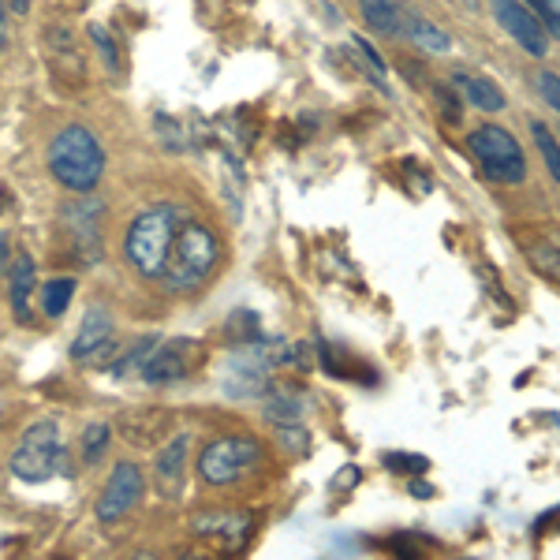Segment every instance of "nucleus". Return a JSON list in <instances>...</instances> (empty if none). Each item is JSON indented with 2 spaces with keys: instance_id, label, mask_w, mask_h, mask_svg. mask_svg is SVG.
<instances>
[{
  "instance_id": "nucleus-27",
  "label": "nucleus",
  "mask_w": 560,
  "mask_h": 560,
  "mask_svg": "<svg viewBox=\"0 0 560 560\" xmlns=\"http://www.w3.org/2000/svg\"><path fill=\"white\" fill-rule=\"evenodd\" d=\"M355 49H359V53H363L366 64L374 68V79H378L381 90H389V86H385V60H381V56H378V49H374V45L366 42L363 34H355Z\"/></svg>"
},
{
  "instance_id": "nucleus-29",
  "label": "nucleus",
  "mask_w": 560,
  "mask_h": 560,
  "mask_svg": "<svg viewBox=\"0 0 560 560\" xmlns=\"http://www.w3.org/2000/svg\"><path fill=\"white\" fill-rule=\"evenodd\" d=\"M538 90H542V98H546L549 109H560V86H557V71H542L538 75Z\"/></svg>"
},
{
  "instance_id": "nucleus-14",
  "label": "nucleus",
  "mask_w": 560,
  "mask_h": 560,
  "mask_svg": "<svg viewBox=\"0 0 560 560\" xmlns=\"http://www.w3.org/2000/svg\"><path fill=\"white\" fill-rule=\"evenodd\" d=\"M8 288H12V310L15 318L23 325L34 322V314H30V295L38 288V269H34V258L27 251L15 254V266H12V277H8Z\"/></svg>"
},
{
  "instance_id": "nucleus-15",
  "label": "nucleus",
  "mask_w": 560,
  "mask_h": 560,
  "mask_svg": "<svg viewBox=\"0 0 560 560\" xmlns=\"http://www.w3.org/2000/svg\"><path fill=\"white\" fill-rule=\"evenodd\" d=\"M191 527L202 538H217L224 546H239L247 538V531H251V519L243 516V512H217V516H198Z\"/></svg>"
},
{
  "instance_id": "nucleus-22",
  "label": "nucleus",
  "mask_w": 560,
  "mask_h": 560,
  "mask_svg": "<svg viewBox=\"0 0 560 560\" xmlns=\"http://www.w3.org/2000/svg\"><path fill=\"white\" fill-rule=\"evenodd\" d=\"M534 131V142H538V150H542V157H546V168L553 180H560V150H557V139H553V131H549L542 120H534L531 124Z\"/></svg>"
},
{
  "instance_id": "nucleus-1",
  "label": "nucleus",
  "mask_w": 560,
  "mask_h": 560,
  "mask_svg": "<svg viewBox=\"0 0 560 560\" xmlns=\"http://www.w3.org/2000/svg\"><path fill=\"white\" fill-rule=\"evenodd\" d=\"M191 221L187 206L176 202H161L154 210L139 213L124 236V258L131 262V269L146 280H161L168 266V251H172V239L180 232V224Z\"/></svg>"
},
{
  "instance_id": "nucleus-4",
  "label": "nucleus",
  "mask_w": 560,
  "mask_h": 560,
  "mask_svg": "<svg viewBox=\"0 0 560 560\" xmlns=\"http://www.w3.org/2000/svg\"><path fill=\"white\" fill-rule=\"evenodd\" d=\"M71 460L60 445V422L42 419L27 426L12 452V475L19 482H49L53 475H68Z\"/></svg>"
},
{
  "instance_id": "nucleus-11",
  "label": "nucleus",
  "mask_w": 560,
  "mask_h": 560,
  "mask_svg": "<svg viewBox=\"0 0 560 560\" xmlns=\"http://www.w3.org/2000/svg\"><path fill=\"white\" fill-rule=\"evenodd\" d=\"M112 344V318L105 307H90L86 310L83 325H79V333L71 340V359L75 363H86V359H94L98 351H105Z\"/></svg>"
},
{
  "instance_id": "nucleus-30",
  "label": "nucleus",
  "mask_w": 560,
  "mask_h": 560,
  "mask_svg": "<svg viewBox=\"0 0 560 560\" xmlns=\"http://www.w3.org/2000/svg\"><path fill=\"white\" fill-rule=\"evenodd\" d=\"M8 254H12V243H8V232H0V277H8Z\"/></svg>"
},
{
  "instance_id": "nucleus-26",
  "label": "nucleus",
  "mask_w": 560,
  "mask_h": 560,
  "mask_svg": "<svg viewBox=\"0 0 560 560\" xmlns=\"http://www.w3.org/2000/svg\"><path fill=\"white\" fill-rule=\"evenodd\" d=\"M154 344H157L154 336H146L142 344H135V348H131V355H124L120 363L112 366V374H116V378H127V374H135V370H142V363H146V355L154 351Z\"/></svg>"
},
{
  "instance_id": "nucleus-2",
  "label": "nucleus",
  "mask_w": 560,
  "mask_h": 560,
  "mask_svg": "<svg viewBox=\"0 0 560 560\" xmlns=\"http://www.w3.org/2000/svg\"><path fill=\"white\" fill-rule=\"evenodd\" d=\"M49 172L68 191H94L105 176V146L83 124H68L49 142Z\"/></svg>"
},
{
  "instance_id": "nucleus-25",
  "label": "nucleus",
  "mask_w": 560,
  "mask_h": 560,
  "mask_svg": "<svg viewBox=\"0 0 560 560\" xmlns=\"http://www.w3.org/2000/svg\"><path fill=\"white\" fill-rule=\"evenodd\" d=\"M381 463H385L389 471H404V475H422V471L430 467V460H426V456H415V452H385Z\"/></svg>"
},
{
  "instance_id": "nucleus-23",
  "label": "nucleus",
  "mask_w": 560,
  "mask_h": 560,
  "mask_svg": "<svg viewBox=\"0 0 560 560\" xmlns=\"http://www.w3.org/2000/svg\"><path fill=\"white\" fill-rule=\"evenodd\" d=\"M90 38H94V45L101 49V60L109 64L112 75H120V71H124V64H120V45L112 42L109 27H101V23H90Z\"/></svg>"
},
{
  "instance_id": "nucleus-6",
  "label": "nucleus",
  "mask_w": 560,
  "mask_h": 560,
  "mask_svg": "<svg viewBox=\"0 0 560 560\" xmlns=\"http://www.w3.org/2000/svg\"><path fill=\"white\" fill-rule=\"evenodd\" d=\"M292 351H273L262 348V340L254 344H243V348L224 363V378L221 389L232 396V400H254V396H266L269 392V366L284 363Z\"/></svg>"
},
{
  "instance_id": "nucleus-28",
  "label": "nucleus",
  "mask_w": 560,
  "mask_h": 560,
  "mask_svg": "<svg viewBox=\"0 0 560 560\" xmlns=\"http://www.w3.org/2000/svg\"><path fill=\"white\" fill-rule=\"evenodd\" d=\"M531 262L538 273H549V280H557V251L553 247H531Z\"/></svg>"
},
{
  "instance_id": "nucleus-13",
  "label": "nucleus",
  "mask_w": 560,
  "mask_h": 560,
  "mask_svg": "<svg viewBox=\"0 0 560 560\" xmlns=\"http://www.w3.org/2000/svg\"><path fill=\"white\" fill-rule=\"evenodd\" d=\"M49 64H53V71L64 79V83H83V53L75 49V38H71L68 27H60V23H53L49 27Z\"/></svg>"
},
{
  "instance_id": "nucleus-3",
  "label": "nucleus",
  "mask_w": 560,
  "mask_h": 560,
  "mask_svg": "<svg viewBox=\"0 0 560 560\" xmlns=\"http://www.w3.org/2000/svg\"><path fill=\"white\" fill-rule=\"evenodd\" d=\"M221 262V243L202 221H183L176 239H172V251H168V266L161 273L168 292H191L202 280L210 277Z\"/></svg>"
},
{
  "instance_id": "nucleus-19",
  "label": "nucleus",
  "mask_w": 560,
  "mask_h": 560,
  "mask_svg": "<svg viewBox=\"0 0 560 560\" xmlns=\"http://www.w3.org/2000/svg\"><path fill=\"white\" fill-rule=\"evenodd\" d=\"M71 299H75V280L71 277H53L42 288V310L49 318H64L71 307Z\"/></svg>"
},
{
  "instance_id": "nucleus-32",
  "label": "nucleus",
  "mask_w": 560,
  "mask_h": 560,
  "mask_svg": "<svg viewBox=\"0 0 560 560\" xmlns=\"http://www.w3.org/2000/svg\"><path fill=\"white\" fill-rule=\"evenodd\" d=\"M411 493H415V497H434V490H430V486H422V482H411Z\"/></svg>"
},
{
  "instance_id": "nucleus-12",
  "label": "nucleus",
  "mask_w": 560,
  "mask_h": 560,
  "mask_svg": "<svg viewBox=\"0 0 560 560\" xmlns=\"http://www.w3.org/2000/svg\"><path fill=\"white\" fill-rule=\"evenodd\" d=\"M187 448L191 437L176 434L161 452H157V490H165L168 497H180L183 475H187Z\"/></svg>"
},
{
  "instance_id": "nucleus-10",
  "label": "nucleus",
  "mask_w": 560,
  "mask_h": 560,
  "mask_svg": "<svg viewBox=\"0 0 560 560\" xmlns=\"http://www.w3.org/2000/svg\"><path fill=\"white\" fill-rule=\"evenodd\" d=\"M490 8H493V15L501 19V27L516 38L519 49H527L531 56L549 53V42H553V38H549L546 30H542V23H538L519 0H490Z\"/></svg>"
},
{
  "instance_id": "nucleus-17",
  "label": "nucleus",
  "mask_w": 560,
  "mask_h": 560,
  "mask_svg": "<svg viewBox=\"0 0 560 560\" xmlns=\"http://www.w3.org/2000/svg\"><path fill=\"white\" fill-rule=\"evenodd\" d=\"M359 12H363L366 27L385 34V38L404 34V4L400 0H359Z\"/></svg>"
},
{
  "instance_id": "nucleus-31",
  "label": "nucleus",
  "mask_w": 560,
  "mask_h": 560,
  "mask_svg": "<svg viewBox=\"0 0 560 560\" xmlns=\"http://www.w3.org/2000/svg\"><path fill=\"white\" fill-rule=\"evenodd\" d=\"M8 4H12L15 15H27L30 12V0H8Z\"/></svg>"
},
{
  "instance_id": "nucleus-20",
  "label": "nucleus",
  "mask_w": 560,
  "mask_h": 560,
  "mask_svg": "<svg viewBox=\"0 0 560 560\" xmlns=\"http://www.w3.org/2000/svg\"><path fill=\"white\" fill-rule=\"evenodd\" d=\"M303 411H307V400L299 396V392H284L277 389L273 396L266 400V415L277 422H292V419H303Z\"/></svg>"
},
{
  "instance_id": "nucleus-9",
  "label": "nucleus",
  "mask_w": 560,
  "mask_h": 560,
  "mask_svg": "<svg viewBox=\"0 0 560 560\" xmlns=\"http://www.w3.org/2000/svg\"><path fill=\"white\" fill-rule=\"evenodd\" d=\"M198 340H168V344H154V351L146 355V363H142V378L150 381V385H176L183 381L198 363Z\"/></svg>"
},
{
  "instance_id": "nucleus-18",
  "label": "nucleus",
  "mask_w": 560,
  "mask_h": 560,
  "mask_svg": "<svg viewBox=\"0 0 560 560\" xmlns=\"http://www.w3.org/2000/svg\"><path fill=\"white\" fill-rule=\"evenodd\" d=\"M404 34L426 53H448L452 49V38L445 30L437 27L434 19H422V15H404Z\"/></svg>"
},
{
  "instance_id": "nucleus-7",
  "label": "nucleus",
  "mask_w": 560,
  "mask_h": 560,
  "mask_svg": "<svg viewBox=\"0 0 560 560\" xmlns=\"http://www.w3.org/2000/svg\"><path fill=\"white\" fill-rule=\"evenodd\" d=\"M258 460H262L258 437L228 434L202 448V456H198V475H202V482H210V486H228V482H236V478L247 475Z\"/></svg>"
},
{
  "instance_id": "nucleus-16",
  "label": "nucleus",
  "mask_w": 560,
  "mask_h": 560,
  "mask_svg": "<svg viewBox=\"0 0 560 560\" xmlns=\"http://www.w3.org/2000/svg\"><path fill=\"white\" fill-rule=\"evenodd\" d=\"M452 86H460L463 98L471 101L475 109H482V112H501L504 109V90L493 83V79H482V75L456 71V75H452Z\"/></svg>"
},
{
  "instance_id": "nucleus-8",
  "label": "nucleus",
  "mask_w": 560,
  "mask_h": 560,
  "mask_svg": "<svg viewBox=\"0 0 560 560\" xmlns=\"http://www.w3.org/2000/svg\"><path fill=\"white\" fill-rule=\"evenodd\" d=\"M142 490H146V482H142V471L135 463H116L112 467L109 482H105V490H101L98 504H94V516L98 523H116V519H124L135 504H139Z\"/></svg>"
},
{
  "instance_id": "nucleus-24",
  "label": "nucleus",
  "mask_w": 560,
  "mask_h": 560,
  "mask_svg": "<svg viewBox=\"0 0 560 560\" xmlns=\"http://www.w3.org/2000/svg\"><path fill=\"white\" fill-rule=\"evenodd\" d=\"M531 8L527 12L542 23V30H546L549 38H557L560 34V0H527Z\"/></svg>"
},
{
  "instance_id": "nucleus-21",
  "label": "nucleus",
  "mask_w": 560,
  "mask_h": 560,
  "mask_svg": "<svg viewBox=\"0 0 560 560\" xmlns=\"http://www.w3.org/2000/svg\"><path fill=\"white\" fill-rule=\"evenodd\" d=\"M109 437H112L109 422H90V426H86V430H83V463H86V467H94V463L105 456Z\"/></svg>"
},
{
  "instance_id": "nucleus-5",
  "label": "nucleus",
  "mask_w": 560,
  "mask_h": 560,
  "mask_svg": "<svg viewBox=\"0 0 560 560\" xmlns=\"http://www.w3.org/2000/svg\"><path fill=\"white\" fill-rule=\"evenodd\" d=\"M467 150L475 154V161L482 165V172L490 176L493 183H523L527 180V157H523V146H519L504 127L497 124H482L471 131L467 139Z\"/></svg>"
}]
</instances>
